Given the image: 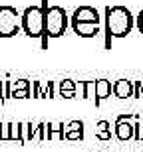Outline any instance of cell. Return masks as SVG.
<instances>
[{
    "mask_svg": "<svg viewBox=\"0 0 143 152\" xmlns=\"http://www.w3.org/2000/svg\"><path fill=\"white\" fill-rule=\"evenodd\" d=\"M38 140H46V123H38Z\"/></svg>",
    "mask_w": 143,
    "mask_h": 152,
    "instance_id": "obj_18",
    "label": "cell"
},
{
    "mask_svg": "<svg viewBox=\"0 0 143 152\" xmlns=\"http://www.w3.org/2000/svg\"><path fill=\"white\" fill-rule=\"evenodd\" d=\"M52 138H60V140H66V124H52L46 123V140H52Z\"/></svg>",
    "mask_w": 143,
    "mask_h": 152,
    "instance_id": "obj_12",
    "label": "cell"
},
{
    "mask_svg": "<svg viewBox=\"0 0 143 152\" xmlns=\"http://www.w3.org/2000/svg\"><path fill=\"white\" fill-rule=\"evenodd\" d=\"M78 89H82L84 99H96V81H80Z\"/></svg>",
    "mask_w": 143,
    "mask_h": 152,
    "instance_id": "obj_14",
    "label": "cell"
},
{
    "mask_svg": "<svg viewBox=\"0 0 143 152\" xmlns=\"http://www.w3.org/2000/svg\"><path fill=\"white\" fill-rule=\"evenodd\" d=\"M0 103H4V83L0 81Z\"/></svg>",
    "mask_w": 143,
    "mask_h": 152,
    "instance_id": "obj_21",
    "label": "cell"
},
{
    "mask_svg": "<svg viewBox=\"0 0 143 152\" xmlns=\"http://www.w3.org/2000/svg\"><path fill=\"white\" fill-rule=\"evenodd\" d=\"M22 14H18L14 6H0V38H12L20 34Z\"/></svg>",
    "mask_w": 143,
    "mask_h": 152,
    "instance_id": "obj_4",
    "label": "cell"
},
{
    "mask_svg": "<svg viewBox=\"0 0 143 152\" xmlns=\"http://www.w3.org/2000/svg\"><path fill=\"white\" fill-rule=\"evenodd\" d=\"M113 93V85L107 79H97L96 81V107H99V103L103 99H107Z\"/></svg>",
    "mask_w": 143,
    "mask_h": 152,
    "instance_id": "obj_9",
    "label": "cell"
},
{
    "mask_svg": "<svg viewBox=\"0 0 143 152\" xmlns=\"http://www.w3.org/2000/svg\"><path fill=\"white\" fill-rule=\"evenodd\" d=\"M40 6L44 8V14H46V30H44V38H42V50H48V38H60L66 34L70 18L62 6H48V0H42Z\"/></svg>",
    "mask_w": 143,
    "mask_h": 152,
    "instance_id": "obj_2",
    "label": "cell"
},
{
    "mask_svg": "<svg viewBox=\"0 0 143 152\" xmlns=\"http://www.w3.org/2000/svg\"><path fill=\"white\" fill-rule=\"evenodd\" d=\"M72 24V30H74L76 34L80 36V38H96L102 30H99V24H86V22H74V20H70Z\"/></svg>",
    "mask_w": 143,
    "mask_h": 152,
    "instance_id": "obj_6",
    "label": "cell"
},
{
    "mask_svg": "<svg viewBox=\"0 0 143 152\" xmlns=\"http://www.w3.org/2000/svg\"><path fill=\"white\" fill-rule=\"evenodd\" d=\"M22 30L28 38H44L46 14H44L42 6H28L22 12Z\"/></svg>",
    "mask_w": 143,
    "mask_h": 152,
    "instance_id": "obj_3",
    "label": "cell"
},
{
    "mask_svg": "<svg viewBox=\"0 0 143 152\" xmlns=\"http://www.w3.org/2000/svg\"><path fill=\"white\" fill-rule=\"evenodd\" d=\"M70 20H74V22H86V24H99L102 22L99 12L93 6H80V8H76Z\"/></svg>",
    "mask_w": 143,
    "mask_h": 152,
    "instance_id": "obj_5",
    "label": "cell"
},
{
    "mask_svg": "<svg viewBox=\"0 0 143 152\" xmlns=\"http://www.w3.org/2000/svg\"><path fill=\"white\" fill-rule=\"evenodd\" d=\"M96 138H99V140H109L111 138V124L107 121H99L96 124Z\"/></svg>",
    "mask_w": 143,
    "mask_h": 152,
    "instance_id": "obj_13",
    "label": "cell"
},
{
    "mask_svg": "<svg viewBox=\"0 0 143 152\" xmlns=\"http://www.w3.org/2000/svg\"><path fill=\"white\" fill-rule=\"evenodd\" d=\"M135 26H137L139 34H143V8H141V12H139L137 16H135Z\"/></svg>",
    "mask_w": 143,
    "mask_h": 152,
    "instance_id": "obj_20",
    "label": "cell"
},
{
    "mask_svg": "<svg viewBox=\"0 0 143 152\" xmlns=\"http://www.w3.org/2000/svg\"><path fill=\"white\" fill-rule=\"evenodd\" d=\"M141 97H143V89H141Z\"/></svg>",
    "mask_w": 143,
    "mask_h": 152,
    "instance_id": "obj_23",
    "label": "cell"
},
{
    "mask_svg": "<svg viewBox=\"0 0 143 152\" xmlns=\"http://www.w3.org/2000/svg\"><path fill=\"white\" fill-rule=\"evenodd\" d=\"M105 48L111 50V38H125L135 26V18L125 6H105Z\"/></svg>",
    "mask_w": 143,
    "mask_h": 152,
    "instance_id": "obj_1",
    "label": "cell"
},
{
    "mask_svg": "<svg viewBox=\"0 0 143 152\" xmlns=\"http://www.w3.org/2000/svg\"><path fill=\"white\" fill-rule=\"evenodd\" d=\"M30 89L32 87H30L28 79H16V81H12V91H30Z\"/></svg>",
    "mask_w": 143,
    "mask_h": 152,
    "instance_id": "obj_15",
    "label": "cell"
},
{
    "mask_svg": "<svg viewBox=\"0 0 143 152\" xmlns=\"http://www.w3.org/2000/svg\"><path fill=\"white\" fill-rule=\"evenodd\" d=\"M141 140H143V130H141Z\"/></svg>",
    "mask_w": 143,
    "mask_h": 152,
    "instance_id": "obj_22",
    "label": "cell"
},
{
    "mask_svg": "<svg viewBox=\"0 0 143 152\" xmlns=\"http://www.w3.org/2000/svg\"><path fill=\"white\" fill-rule=\"evenodd\" d=\"M76 93H78V83L72 81V79H62L58 83V95L64 97V99H74Z\"/></svg>",
    "mask_w": 143,
    "mask_h": 152,
    "instance_id": "obj_10",
    "label": "cell"
},
{
    "mask_svg": "<svg viewBox=\"0 0 143 152\" xmlns=\"http://www.w3.org/2000/svg\"><path fill=\"white\" fill-rule=\"evenodd\" d=\"M40 89H42L40 81H32V97L34 99H40Z\"/></svg>",
    "mask_w": 143,
    "mask_h": 152,
    "instance_id": "obj_19",
    "label": "cell"
},
{
    "mask_svg": "<svg viewBox=\"0 0 143 152\" xmlns=\"http://www.w3.org/2000/svg\"><path fill=\"white\" fill-rule=\"evenodd\" d=\"M82 138H84V123L70 121L66 124V140H82Z\"/></svg>",
    "mask_w": 143,
    "mask_h": 152,
    "instance_id": "obj_11",
    "label": "cell"
},
{
    "mask_svg": "<svg viewBox=\"0 0 143 152\" xmlns=\"http://www.w3.org/2000/svg\"><path fill=\"white\" fill-rule=\"evenodd\" d=\"M113 130H115V136H117L121 142L135 138V126H133L129 121H121V123H115Z\"/></svg>",
    "mask_w": 143,
    "mask_h": 152,
    "instance_id": "obj_8",
    "label": "cell"
},
{
    "mask_svg": "<svg viewBox=\"0 0 143 152\" xmlns=\"http://www.w3.org/2000/svg\"><path fill=\"white\" fill-rule=\"evenodd\" d=\"M0 140H10V126L6 123H0Z\"/></svg>",
    "mask_w": 143,
    "mask_h": 152,
    "instance_id": "obj_17",
    "label": "cell"
},
{
    "mask_svg": "<svg viewBox=\"0 0 143 152\" xmlns=\"http://www.w3.org/2000/svg\"><path fill=\"white\" fill-rule=\"evenodd\" d=\"M113 95L117 99H129L135 95V85L129 79H117L113 83Z\"/></svg>",
    "mask_w": 143,
    "mask_h": 152,
    "instance_id": "obj_7",
    "label": "cell"
},
{
    "mask_svg": "<svg viewBox=\"0 0 143 152\" xmlns=\"http://www.w3.org/2000/svg\"><path fill=\"white\" fill-rule=\"evenodd\" d=\"M36 136H38V124L26 123V142H28V140H34Z\"/></svg>",
    "mask_w": 143,
    "mask_h": 152,
    "instance_id": "obj_16",
    "label": "cell"
}]
</instances>
